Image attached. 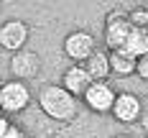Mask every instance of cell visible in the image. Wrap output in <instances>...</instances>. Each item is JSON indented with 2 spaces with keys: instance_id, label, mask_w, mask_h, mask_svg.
<instances>
[{
  "instance_id": "1",
  "label": "cell",
  "mask_w": 148,
  "mask_h": 138,
  "mask_svg": "<svg viewBox=\"0 0 148 138\" xmlns=\"http://www.w3.org/2000/svg\"><path fill=\"white\" fill-rule=\"evenodd\" d=\"M38 107L51 120H72L77 115V97H72L61 84H46L38 92Z\"/></svg>"
},
{
  "instance_id": "2",
  "label": "cell",
  "mask_w": 148,
  "mask_h": 138,
  "mask_svg": "<svg viewBox=\"0 0 148 138\" xmlns=\"http://www.w3.org/2000/svg\"><path fill=\"white\" fill-rule=\"evenodd\" d=\"M31 105V90L26 82H3L0 84V110L5 115H13V113H23Z\"/></svg>"
},
{
  "instance_id": "3",
  "label": "cell",
  "mask_w": 148,
  "mask_h": 138,
  "mask_svg": "<svg viewBox=\"0 0 148 138\" xmlns=\"http://www.w3.org/2000/svg\"><path fill=\"white\" fill-rule=\"evenodd\" d=\"M95 36L89 31H72L66 38H64V54L74 59L77 64H84V61L95 54Z\"/></svg>"
},
{
  "instance_id": "4",
  "label": "cell",
  "mask_w": 148,
  "mask_h": 138,
  "mask_svg": "<svg viewBox=\"0 0 148 138\" xmlns=\"http://www.w3.org/2000/svg\"><path fill=\"white\" fill-rule=\"evenodd\" d=\"M115 95L118 92L112 90L107 82H92L89 84V90L82 95V100H84V105L92 110V113H110L112 110V102H115Z\"/></svg>"
},
{
  "instance_id": "5",
  "label": "cell",
  "mask_w": 148,
  "mask_h": 138,
  "mask_svg": "<svg viewBox=\"0 0 148 138\" xmlns=\"http://www.w3.org/2000/svg\"><path fill=\"white\" fill-rule=\"evenodd\" d=\"M26 41H28V26L23 21H5L0 26V46L10 54H18L26 49Z\"/></svg>"
},
{
  "instance_id": "6",
  "label": "cell",
  "mask_w": 148,
  "mask_h": 138,
  "mask_svg": "<svg viewBox=\"0 0 148 138\" xmlns=\"http://www.w3.org/2000/svg\"><path fill=\"white\" fill-rule=\"evenodd\" d=\"M110 113H112L115 120H120V123H135L143 115V102H140V97L133 95V92H118Z\"/></svg>"
},
{
  "instance_id": "7",
  "label": "cell",
  "mask_w": 148,
  "mask_h": 138,
  "mask_svg": "<svg viewBox=\"0 0 148 138\" xmlns=\"http://www.w3.org/2000/svg\"><path fill=\"white\" fill-rule=\"evenodd\" d=\"M133 33V26L128 23V18L125 15H107V23H105V41L110 46V51H120L125 41H128V36Z\"/></svg>"
},
{
  "instance_id": "8",
  "label": "cell",
  "mask_w": 148,
  "mask_h": 138,
  "mask_svg": "<svg viewBox=\"0 0 148 138\" xmlns=\"http://www.w3.org/2000/svg\"><path fill=\"white\" fill-rule=\"evenodd\" d=\"M38 69H41V59H38L36 51L23 49V51H18V54L10 56V74H13L18 82L33 79V77L38 74Z\"/></svg>"
},
{
  "instance_id": "9",
  "label": "cell",
  "mask_w": 148,
  "mask_h": 138,
  "mask_svg": "<svg viewBox=\"0 0 148 138\" xmlns=\"http://www.w3.org/2000/svg\"><path fill=\"white\" fill-rule=\"evenodd\" d=\"M89 84H92V79H89V74L84 72L82 64H72V67L64 72V77H61V87L69 92L72 97H77V100L89 90Z\"/></svg>"
},
{
  "instance_id": "10",
  "label": "cell",
  "mask_w": 148,
  "mask_h": 138,
  "mask_svg": "<svg viewBox=\"0 0 148 138\" xmlns=\"http://www.w3.org/2000/svg\"><path fill=\"white\" fill-rule=\"evenodd\" d=\"M82 67H84V72L89 74L92 82H105L107 74H110V61H107V54L105 51H95Z\"/></svg>"
},
{
  "instance_id": "11",
  "label": "cell",
  "mask_w": 148,
  "mask_h": 138,
  "mask_svg": "<svg viewBox=\"0 0 148 138\" xmlns=\"http://www.w3.org/2000/svg\"><path fill=\"white\" fill-rule=\"evenodd\" d=\"M107 61H110V74H118V77L135 74V67H138V59L128 56L125 51H110Z\"/></svg>"
},
{
  "instance_id": "12",
  "label": "cell",
  "mask_w": 148,
  "mask_h": 138,
  "mask_svg": "<svg viewBox=\"0 0 148 138\" xmlns=\"http://www.w3.org/2000/svg\"><path fill=\"white\" fill-rule=\"evenodd\" d=\"M120 51H125V54L133 56V59L146 56V54H148V33H146V31L133 28V33L128 36V41H125V46H123Z\"/></svg>"
},
{
  "instance_id": "13",
  "label": "cell",
  "mask_w": 148,
  "mask_h": 138,
  "mask_svg": "<svg viewBox=\"0 0 148 138\" xmlns=\"http://www.w3.org/2000/svg\"><path fill=\"white\" fill-rule=\"evenodd\" d=\"M125 18H128V23H130L133 28L146 31V33H148V10H146V8H133Z\"/></svg>"
},
{
  "instance_id": "14",
  "label": "cell",
  "mask_w": 148,
  "mask_h": 138,
  "mask_svg": "<svg viewBox=\"0 0 148 138\" xmlns=\"http://www.w3.org/2000/svg\"><path fill=\"white\" fill-rule=\"evenodd\" d=\"M135 74L140 77V79H146V82H148V54L138 59V67H135Z\"/></svg>"
},
{
  "instance_id": "15",
  "label": "cell",
  "mask_w": 148,
  "mask_h": 138,
  "mask_svg": "<svg viewBox=\"0 0 148 138\" xmlns=\"http://www.w3.org/2000/svg\"><path fill=\"white\" fill-rule=\"evenodd\" d=\"M13 125H10V120L5 118V115H0V138H5L8 136V130H10Z\"/></svg>"
},
{
  "instance_id": "16",
  "label": "cell",
  "mask_w": 148,
  "mask_h": 138,
  "mask_svg": "<svg viewBox=\"0 0 148 138\" xmlns=\"http://www.w3.org/2000/svg\"><path fill=\"white\" fill-rule=\"evenodd\" d=\"M5 138H28V136H26V133H23L21 128H15V125H13V128L8 130V136H5Z\"/></svg>"
},
{
  "instance_id": "17",
  "label": "cell",
  "mask_w": 148,
  "mask_h": 138,
  "mask_svg": "<svg viewBox=\"0 0 148 138\" xmlns=\"http://www.w3.org/2000/svg\"><path fill=\"white\" fill-rule=\"evenodd\" d=\"M115 138H133V136H115Z\"/></svg>"
},
{
  "instance_id": "18",
  "label": "cell",
  "mask_w": 148,
  "mask_h": 138,
  "mask_svg": "<svg viewBox=\"0 0 148 138\" xmlns=\"http://www.w3.org/2000/svg\"><path fill=\"white\" fill-rule=\"evenodd\" d=\"M146 102H148V95H146Z\"/></svg>"
}]
</instances>
